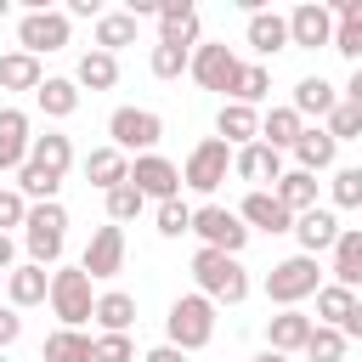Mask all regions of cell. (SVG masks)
<instances>
[{"label": "cell", "mask_w": 362, "mask_h": 362, "mask_svg": "<svg viewBox=\"0 0 362 362\" xmlns=\"http://www.w3.org/2000/svg\"><path fill=\"white\" fill-rule=\"evenodd\" d=\"M192 283L209 305H243L249 300V272L238 266V255H221V249H204L192 255Z\"/></svg>", "instance_id": "1"}, {"label": "cell", "mask_w": 362, "mask_h": 362, "mask_svg": "<svg viewBox=\"0 0 362 362\" xmlns=\"http://www.w3.org/2000/svg\"><path fill=\"white\" fill-rule=\"evenodd\" d=\"M23 243H28V266H57L62 260V243H68V209L57 198L51 204H28Z\"/></svg>", "instance_id": "2"}, {"label": "cell", "mask_w": 362, "mask_h": 362, "mask_svg": "<svg viewBox=\"0 0 362 362\" xmlns=\"http://www.w3.org/2000/svg\"><path fill=\"white\" fill-rule=\"evenodd\" d=\"M164 345H175L181 356L187 351H204L209 339H215V305L204 300V294H181L175 305H170V317H164Z\"/></svg>", "instance_id": "3"}, {"label": "cell", "mask_w": 362, "mask_h": 362, "mask_svg": "<svg viewBox=\"0 0 362 362\" xmlns=\"http://www.w3.org/2000/svg\"><path fill=\"white\" fill-rule=\"evenodd\" d=\"M317 288H322V272H317L311 255H288V260H277V266L266 272V300H272L277 311H294V305L311 300Z\"/></svg>", "instance_id": "4"}, {"label": "cell", "mask_w": 362, "mask_h": 362, "mask_svg": "<svg viewBox=\"0 0 362 362\" xmlns=\"http://www.w3.org/2000/svg\"><path fill=\"white\" fill-rule=\"evenodd\" d=\"M45 300H51V311H57L62 328H79V322H90L96 288H90V277H85L79 266H57L51 283H45Z\"/></svg>", "instance_id": "5"}, {"label": "cell", "mask_w": 362, "mask_h": 362, "mask_svg": "<svg viewBox=\"0 0 362 362\" xmlns=\"http://www.w3.org/2000/svg\"><path fill=\"white\" fill-rule=\"evenodd\" d=\"M107 136H113L107 147H119L124 158H130V153L141 158V153H153V147L164 141V119H158L153 107H113V113H107Z\"/></svg>", "instance_id": "6"}, {"label": "cell", "mask_w": 362, "mask_h": 362, "mask_svg": "<svg viewBox=\"0 0 362 362\" xmlns=\"http://www.w3.org/2000/svg\"><path fill=\"white\" fill-rule=\"evenodd\" d=\"M181 170V187H192V192H215L226 175H232V147L226 141H215V136H204L192 153H187V164H175Z\"/></svg>", "instance_id": "7"}, {"label": "cell", "mask_w": 362, "mask_h": 362, "mask_svg": "<svg viewBox=\"0 0 362 362\" xmlns=\"http://www.w3.org/2000/svg\"><path fill=\"white\" fill-rule=\"evenodd\" d=\"M62 45H68V17H62V11L40 6V11H23V17H17V51L51 57V51H62Z\"/></svg>", "instance_id": "8"}, {"label": "cell", "mask_w": 362, "mask_h": 362, "mask_svg": "<svg viewBox=\"0 0 362 362\" xmlns=\"http://www.w3.org/2000/svg\"><path fill=\"white\" fill-rule=\"evenodd\" d=\"M238 51L232 45H221V40H209V45H192V57H187V74L204 85V90H221V96H232V79H238Z\"/></svg>", "instance_id": "9"}, {"label": "cell", "mask_w": 362, "mask_h": 362, "mask_svg": "<svg viewBox=\"0 0 362 362\" xmlns=\"http://www.w3.org/2000/svg\"><path fill=\"white\" fill-rule=\"evenodd\" d=\"M192 232L204 238V249H221V255H243V243H249V226H243L226 204L192 209Z\"/></svg>", "instance_id": "10"}, {"label": "cell", "mask_w": 362, "mask_h": 362, "mask_svg": "<svg viewBox=\"0 0 362 362\" xmlns=\"http://www.w3.org/2000/svg\"><path fill=\"white\" fill-rule=\"evenodd\" d=\"M79 272H85L90 283L119 277V272H124V226H96L90 243H85V255H79Z\"/></svg>", "instance_id": "11"}, {"label": "cell", "mask_w": 362, "mask_h": 362, "mask_svg": "<svg viewBox=\"0 0 362 362\" xmlns=\"http://www.w3.org/2000/svg\"><path fill=\"white\" fill-rule=\"evenodd\" d=\"M317 322H322V328H339L345 345L362 339V300H356V288L322 283V288H317Z\"/></svg>", "instance_id": "12"}, {"label": "cell", "mask_w": 362, "mask_h": 362, "mask_svg": "<svg viewBox=\"0 0 362 362\" xmlns=\"http://www.w3.org/2000/svg\"><path fill=\"white\" fill-rule=\"evenodd\" d=\"M141 198H153V204H164V198H181V170L164 158V153H141L136 164H130V175H124Z\"/></svg>", "instance_id": "13"}, {"label": "cell", "mask_w": 362, "mask_h": 362, "mask_svg": "<svg viewBox=\"0 0 362 362\" xmlns=\"http://www.w3.org/2000/svg\"><path fill=\"white\" fill-rule=\"evenodd\" d=\"M283 23H288V45H300V51H317V45H328V34H334V17H328L322 0L294 6Z\"/></svg>", "instance_id": "14"}, {"label": "cell", "mask_w": 362, "mask_h": 362, "mask_svg": "<svg viewBox=\"0 0 362 362\" xmlns=\"http://www.w3.org/2000/svg\"><path fill=\"white\" fill-rule=\"evenodd\" d=\"M28 141H34L28 113L23 107H0V175H17L28 164Z\"/></svg>", "instance_id": "15"}, {"label": "cell", "mask_w": 362, "mask_h": 362, "mask_svg": "<svg viewBox=\"0 0 362 362\" xmlns=\"http://www.w3.org/2000/svg\"><path fill=\"white\" fill-rule=\"evenodd\" d=\"M232 215H238V221H243L249 232H272V238L294 226V215H288V209H283V204H277V198H272L266 187H255V192H249V198H243V204H238Z\"/></svg>", "instance_id": "16"}, {"label": "cell", "mask_w": 362, "mask_h": 362, "mask_svg": "<svg viewBox=\"0 0 362 362\" xmlns=\"http://www.w3.org/2000/svg\"><path fill=\"white\" fill-rule=\"evenodd\" d=\"M288 232L300 238V255H311V260H317L322 249H334V238H339V215L317 204V209H305V215H294V226H288Z\"/></svg>", "instance_id": "17"}, {"label": "cell", "mask_w": 362, "mask_h": 362, "mask_svg": "<svg viewBox=\"0 0 362 362\" xmlns=\"http://www.w3.org/2000/svg\"><path fill=\"white\" fill-rule=\"evenodd\" d=\"M294 170H305V175H317V170H334V158H339V147H334V136L322 130V124H305L300 136H294Z\"/></svg>", "instance_id": "18"}, {"label": "cell", "mask_w": 362, "mask_h": 362, "mask_svg": "<svg viewBox=\"0 0 362 362\" xmlns=\"http://www.w3.org/2000/svg\"><path fill=\"white\" fill-rule=\"evenodd\" d=\"M232 175L238 181H277L283 175V153H272L266 141H249V147H232Z\"/></svg>", "instance_id": "19"}, {"label": "cell", "mask_w": 362, "mask_h": 362, "mask_svg": "<svg viewBox=\"0 0 362 362\" xmlns=\"http://www.w3.org/2000/svg\"><path fill=\"white\" fill-rule=\"evenodd\" d=\"M300 119H328L334 107H339V90L322 79V74H305L300 85H294V102H288Z\"/></svg>", "instance_id": "20"}, {"label": "cell", "mask_w": 362, "mask_h": 362, "mask_svg": "<svg viewBox=\"0 0 362 362\" xmlns=\"http://www.w3.org/2000/svg\"><path fill=\"white\" fill-rule=\"evenodd\" d=\"M288 215H305V209H317V175H305V170H283L272 187H266Z\"/></svg>", "instance_id": "21"}, {"label": "cell", "mask_w": 362, "mask_h": 362, "mask_svg": "<svg viewBox=\"0 0 362 362\" xmlns=\"http://www.w3.org/2000/svg\"><path fill=\"white\" fill-rule=\"evenodd\" d=\"M328 255H334V266H328L334 283H339V288H356V283H362V232H356V226H339V238H334Z\"/></svg>", "instance_id": "22"}, {"label": "cell", "mask_w": 362, "mask_h": 362, "mask_svg": "<svg viewBox=\"0 0 362 362\" xmlns=\"http://www.w3.org/2000/svg\"><path fill=\"white\" fill-rule=\"evenodd\" d=\"M90 322H96L102 334H130V322H136V294H124V288H107V294H96V305H90Z\"/></svg>", "instance_id": "23"}, {"label": "cell", "mask_w": 362, "mask_h": 362, "mask_svg": "<svg viewBox=\"0 0 362 362\" xmlns=\"http://www.w3.org/2000/svg\"><path fill=\"white\" fill-rule=\"evenodd\" d=\"M305 334H311V317L294 305V311H277L272 322H266V351H277V356H294L300 345H305Z\"/></svg>", "instance_id": "24"}, {"label": "cell", "mask_w": 362, "mask_h": 362, "mask_svg": "<svg viewBox=\"0 0 362 362\" xmlns=\"http://www.w3.org/2000/svg\"><path fill=\"white\" fill-rule=\"evenodd\" d=\"M215 141H226V147H249L255 136H260V113L255 107H243V102H221V119H215Z\"/></svg>", "instance_id": "25"}, {"label": "cell", "mask_w": 362, "mask_h": 362, "mask_svg": "<svg viewBox=\"0 0 362 362\" xmlns=\"http://www.w3.org/2000/svg\"><path fill=\"white\" fill-rule=\"evenodd\" d=\"M28 164H40L45 175H68V164H74V141L62 136V130H45V136H34L28 141Z\"/></svg>", "instance_id": "26"}, {"label": "cell", "mask_w": 362, "mask_h": 362, "mask_svg": "<svg viewBox=\"0 0 362 362\" xmlns=\"http://www.w3.org/2000/svg\"><path fill=\"white\" fill-rule=\"evenodd\" d=\"M85 175H90V187H96V192H113V187H124L130 158H124L119 147H90V153H85Z\"/></svg>", "instance_id": "27"}, {"label": "cell", "mask_w": 362, "mask_h": 362, "mask_svg": "<svg viewBox=\"0 0 362 362\" xmlns=\"http://www.w3.org/2000/svg\"><path fill=\"white\" fill-rule=\"evenodd\" d=\"M45 283H51V272L45 266H11L6 272V300H11V311H23V305H40L45 300Z\"/></svg>", "instance_id": "28"}, {"label": "cell", "mask_w": 362, "mask_h": 362, "mask_svg": "<svg viewBox=\"0 0 362 362\" xmlns=\"http://www.w3.org/2000/svg\"><path fill=\"white\" fill-rule=\"evenodd\" d=\"M74 85H79V90H113V85H119V57H107V51L90 45V51L79 57V68H74Z\"/></svg>", "instance_id": "29"}, {"label": "cell", "mask_w": 362, "mask_h": 362, "mask_svg": "<svg viewBox=\"0 0 362 362\" xmlns=\"http://www.w3.org/2000/svg\"><path fill=\"white\" fill-rule=\"evenodd\" d=\"M300 130H305V119H300L294 107H272V113H260V136H255V141H266L272 153H288Z\"/></svg>", "instance_id": "30"}, {"label": "cell", "mask_w": 362, "mask_h": 362, "mask_svg": "<svg viewBox=\"0 0 362 362\" xmlns=\"http://www.w3.org/2000/svg\"><path fill=\"white\" fill-rule=\"evenodd\" d=\"M249 45H255L260 57L288 51V23H283L277 11H249Z\"/></svg>", "instance_id": "31"}, {"label": "cell", "mask_w": 362, "mask_h": 362, "mask_svg": "<svg viewBox=\"0 0 362 362\" xmlns=\"http://www.w3.org/2000/svg\"><path fill=\"white\" fill-rule=\"evenodd\" d=\"M40 79H45L40 57H28V51H6L0 57V90H40Z\"/></svg>", "instance_id": "32"}, {"label": "cell", "mask_w": 362, "mask_h": 362, "mask_svg": "<svg viewBox=\"0 0 362 362\" xmlns=\"http://www.w3.org/2000/svg\"><path fill=\"white\" fill-rule=\"evenodd\" d=\"M136 17L130 11H102L96 17V51H107V57H119V45H136Z\"/></svg>", "instance_id": "33"}, {"label": "cell", "mask_w": 362, "mask_h": 362, "mask_svg": "<svg viewBox=\"0 0 362 362\" xmlns=\"http://www.w3.org/2000/svg\"><path fill=\"white\" fill-rule=\"evenodd\" d=\"M34 102H40L45 119H68V113H79V85L74 79H40Z\"/></svg>", "instance_id": "34"}, {"label": "cell", "mask_w": 362, "mask_h": 362, "mask_svg": "<svg viewBox=\"0 0 362 362\" xmlns=\"http://www.w3.org/2000/svg\"><path fill=\"white\" fill-rule=\"evenodd\" d=\"M40 362H90V334H79V328L45 334V356Z\"/></svg>", "instance_id": "35"}, {"label": "cell", "mask_w": 362, "mask_h": 362, "mask_svg": "<svg viewBox=\"0 0 362 362\" xmlns=\"http://www.w3.org/2000/svg\"><path fill=\"white\" fill-rule=\"evenodd\" d=\"M266 90H272V68L266 62H243L238 79H232V102L255 107V102H266Z\"/></svg>", "instance_id": "36"}, {"label": "cell", "mask_w": 362, "mask_h": 362, "mask_svg": "<svg viewBox=\"0 0 362 362\" xmlns=\"http://www.w3.org/2000/svg\"><path fill=\"white\" fill-rule=\"evenodd\" d=\"M311 362H345V334L339 328H322V322H311V334H305V345H300Z\"/></svg>", "instance_id": "37"}, {"label": "cell", "mask_w": 362, "mask_h": 362, "mask_svg": "<svg viewBox=\"0 0 362 362\" xmlns=\"http://www.w3.org/2000/svg\"><path fill=\"white\" fill-rule=\"evenodd\" d=\"M57 187H62V181H57V175H45L40 164H23V170H17V192H23V204H51V198H57Z\"/></svg>", "instance_id": "38"}, {"label": "cell", "mask_w": 362, "mask_h": 362, "mask_svg": "<svg viewBox=\"0 0 362 362\" xmlns=\"http://www.w3.org/2000/svg\"><path fill=\"white\" fill-rule=\"evenodd\" d=\"M328 192H334V209H356L362 204V170L356 164H339L334 181H328Z\"/></svg>", "instance_id": "39"}, {"label": "cell", "mask_w": 362, "mask_h": 362, "mask_svg": "<svg viewBox=\"0 0 362 362\" xmlns=\"http://www.w3.org/2000/svg\"><path fill=\"white\" fill-rule=\"evenodd\" d=\"M153 221H158V238H187V232H192V209H187L181 198H164V204L153 209Z\"/></svg>", "instance_id": "40"}, {"label": "cell", "mask_w": 362, "mask_h": 362, "mask_svg": "<svg viewBox=\"0 0 362 362\" xmlns=\"http://www.w3.org/2000/svg\"><path fill=\"white\" fill-rule=\"evenodd\" d=\"M322 130L334 136V147H339V141H356V136H362V107H351V102H339V107H334V113L322 119Z\"/></svg>", "instance_id": "41"}, {"label": "cell", "mask_w": 362, "mask_h": 362, "mask_svg": "<svg viewBox=\"0 0 362 362\" xmlns=\"http://www.w3.org/2000/svg\"><path fill=\"white\" fill-rule=\"evenodd\" d=\"M141 204H147V198H141L130 181H124V187H113V192H107V226H124V221H136V215H141Z\"/></svg>", "instance_id": "42"}, {"label": "cell", "mask_w": 362, "mask_h": 362, "mask_svg": "<svg viewBox=\"0 0 362 362\" xmlns=\"http://www.w3.org/2000/svg\"><path fill=\"white\" fill-rule=\"evenodd\" d=\"M187 57H192V51H181V45H153L147 68H153V79H181V74H187Z\"/></svg>", "instance_id": "43"}, {"label": "cell", "mask_w": 362, "mask_h": 362, "mask_svg": "<svg viewBox=\"0 0 362 362\" xmlns=\"http://www.w3.org/2000/svg\"><path fill=\"white\" fill-rule=\"evenodd\" d=\"M90 362H136L130 334H96L90 339Z\"/></svg>", "instance_id": "44"}, {"label": "cell", "mask_w": 362, "mask_h": 362, "mask_svg": "<svg viewBox=\"0 0 362 362\" xmlns=\"http://www.w3.org/2000/svg\"><path fill=\"white\" fill-rule=\"evenodd\" d=\"M328 45L339 51V57H362V23H334V34H328Z\"/></svg>", "instance_id": "45"}, {"label": "cell", "mask_w": 362, "mask_h": 362, "mask_svg": "<svg viewBox=\"0 0 362 362\" xmlns=\"http://www.w3.org/2000/svg\"><path fill=\"white\" fill-rule=\"evenodd\" d=\"M23 215H28L23 192H17V187H0V232H6V238H11V226H23Z\"/></svg>", "instance_id": "46"}, {"label": "cell", "mask_w": 362, "mask_h": 362, "mask_svg": "<svg viewBox=\"0 0 362 362\" xmlns=\"http://www.w3.org/2000/svg\"><path fill=\"white\" fill-rule=\"evenodd\" d=\"M198 6L192 0H158V28H175V23H192Z\"/></svg>", "instance_id": "47"}, {"label": "cell", "mask_w": 362, "mask_h": 362, "mask_svg": "<svg viewBox=\"0 0 362 362\" xmlns=\"http://www.w3.org/2000/svg\"><path fill=\"white\" fill-rule=\"evenodd\" d=\"M158 45H181V51H192V45H198V17H192V23H175V28H158Z\"/></svg>", "instance_id": "48"}, {"label": "cell", "mask_w": 362, "mask_h": 362, "mask_svg": "<svg viewBox=\"0 0 362 362\" xmlns=\"http://www.w3.org/2000/svg\"><path fill=\"white\" fill-rule=\"evenodd\" d=\"M17 334H23V317H17L11 305H0V351H6V345H17Z\"/></svg>", "instance_id": "49"}, {"label": "cell", "mask_w": 362, "mask_h": 362, "mask_svg": "<svg viewBox=\"0 0 362 362\" xmlns=\"http://www.w3.org/2000/svg\"><path fill=\"white\" fill-rule=\"evenodd\" d=\"M62 17H68V23H74V17H90V23H96V17H102V6H96V0H68V11H62Z\"/></svg>", "instance_id": "50"}, {"label": "cell", "mask_w": 362, "mask_h": 362, "mask_svg": "<svg viewBox=\"0 0 362 362\" xmlns=\"http://www.w3.org/2000/svg\"><path fill=\"white\" fill-rule=\"evenodd\" d=\"M141 362H187V356H181V351H175V345H153V351H147V356H141Z\"/></svg>", "instance_id": "51"}, {"label": "cell", "mask_w": 362, "mask_h": 362, "mask_svg": "<svg viewBox=\"0 0 362 362\" xmlns=\"http://www.w3.org/2000/svg\"><path fill=\"white\" fill-rule=\"evenodd\" d=\"M11 266H17V243L0 232V272H11Z\"/></svg>", "instance_id": "52"}, {"label": "cell", "mask_w": 362, "mask_h": 362, "mask_svg": "<svg viewBox=\"0 0 362 362\" xmlns=\"http://www.w3.org/2000/svg\"><path fill=\"white\" fill-rule=\"evenodd\" d=\"M255 362H288V356H277V351H260V356H255Z\"/></svg>", "instance_id": "53"}, {"label": "cell", "mask_w": 362, "mask_h": 362, "mask_svg": "<svg viewBox=\"0 0 362 362\" xmlns=\"http://www.w3.org/2000/svg\"><path fill=\"white\" fill-rule=\"evenodd\" d=\"M6 11H11V0H0V17H6Z\"/></svg>", "instance_id": "54"}, {"label": "cell", "mask_w": 362, "mask_h": 362, "mask_svg": "<svg viewBox=\"0 0 362 362\" xmlns=\"http://www.w3.org/2000/svg\"><path fill=\"white\" fill-rule=\"evenodd\" d=\"M0 362H6V351H0Z\"/></svg>", "instance_id": "55"}]
</instances>
